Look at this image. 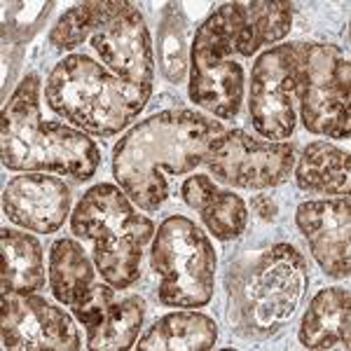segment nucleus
<instances>
[{
	"label": "nucleus",
	"mask_w": 351,
	"mask_h": 351,
	"mask_svg": "<svg viewBox=\"0 0 351 351\" xmlns=\"http://www.w3.org/2000/svg\"><path fill=\"white\" fill-rule=\"evenodd\" d=\"M225 127L195 110H164L138 122L112 150V176L134 204L157 211L169 197L167 176L199 167L206 148Z\"/></svg>",
	"instance_id": "f257e3e1"
},
{
	"label": "nucleus",
	"mask_w": 351,
	"mask_h": 351,
	"mask_svg": "<svg viewBox=\"0 0 351 351\" xmlns=\"http://www.w3.org/2000/svg\"><path fill=\"white\" fill-rule=\"evenodd\" d=\"M43 84L36 73L19 82L3 108L0 157L12 171H52L89 180L101 164L99 145L80 129L45 122L40 115Z\"/></svg>",
	"instance_id": "f03ea898"
},
{
	"label": "nucleus",
	"mask_w": 351,
	"mask_h": 351,
	"mask_svg": "<svg viewBox=\"0 0 351 351\" xmlns=\"http://www.w3.org/2000/svg\"><path fill=\"white\" fill-rule=\"evenodd\" d=\"M71 230L82 241H92L101 279L117 291L141 276L143 251L155 237V223L136 213L127 192L110 183L84 192L71 213Z\"/></svg>",
	"instance_id": "7ed1b4c3"
},
{
	"label": "nucleus",
	"mask_w": 351,
	"mask_h": 351,
	"mask_svg": "<svg viewBox=\"0 0 351 351\" xmlns=\"http://www.w3.org/2000/svg\"><path fill=\"white\" fill-rule=\"evenodd\" d=\"M45 101L59 117L96 136L120 134L148 104L87 54H71L54 66Z\"/></svg>",
	"instance_id": "20e7f679"
},
{
	"label": "nucleus",
	"mask_w": 351,
	"mask_h": 351,
	"mask_svg": "<svg viewBox=\"0 0 351 351\" xmlns=\"http://www.w3.org/2000/svg\"><path fill=\"white\" fill-rule=\"evenodd\" d=\"M307 260L291 243L267 248L230 286V319L243 337L265 339L295 314L309 286Z\"/></svg>",
	"instance_id": "39448f33"
},
{
	"label": "nucleus",
	"mask_w": 351,
	"mask_h": 351,
	"mask_svg": "<svg viewBox=\"0 0 351 351\" xmlns=\"http://www.w3.org/2000/svg\"><path fill=\"white\" fill-rule=\"evenodd\" d=\"M150 265L160 276L157 300L164 307L208 304L216 286V251L206 232L185 216H169L152 237Z\"/></svg>",
	"instance_id": "423d86ee"
},
{
	"label": "nucleus",
	"mask_w": 351,
	"mask_h": 351,
	"mask_svg": "<svg viewBox=\"0 0 351 351\" xmlns=\"http://www.w3.org/2000/svg\"><path fill=\"white\" fill-rule=\"evenodd\" d=\"M351 64L335 45H304L298 104L304 129L328 138H349Z\"/></svg>",
	"instance_id": "0eeeda50"
},
{
	"label": "nucleus",
	"mask_w": 351,
	"mask_h": 351,
	"mask_svg": "<svg viewBox=\"0 0 351 351\" xmlns=\"http://www.w3.org/2000/svg\"><path fill=\"white\" fill-rule=\"evenodd\" d=\"M190 99L195 106L232 120L243 104V71L218 14L197 28L190 49Z\"/></svg>",
	"instance_id": "6e6552de"
},
{
	"label": "nucleus",
	"mask_w": 351,
	"mask_h": 351,
	"mask_svg": "<svg viewBox=\"0 0 351 351\" xmlns=\"http://www.w3.org/2000/svg\"><path fill=\"white\" fill-rule=\"evenodd\" d=\"M304 43L276 45L258 56L251 71L248 115L265 138H288L295 132L300 61Z\"/></svg>",
	"instance_id": "1a4fd4ad"
},
{
	"label": "nucleus",
	"mask_w": 351,
	"mask_h": 351,
	"mask_svg": "<svg viewBox=\"0 0 351 351\" xmlns=\"http://www.w3.org/2000/svg\"><path fill=\"white\" fill-rule=\"evenodd\" d=\"M202 164L232 188L269 190L288 180L295 164V145L256 141L241 129H225L208 143Z\"/></svg>",
	"instance_id": "9d476101"
},
{
	"label": "nucleus",
	"mask_w": 351,
	"mask_h": 351,
	"mask_svg": "<svg viewBox=\"0 0 351 351\" xmlns=\"http://www.w3.org/2000/svg\"><path fill=\"white\" fill-rule=\"evenodd\" d=\"M101 61L143 101L150 99L155 56L141 10L127 0H108L106 14L89 38Z\"/></svg>",
	"instance_id": "9b49d317"
},
{
	"label": "nucleus",
	"mask_w": 351,
	"mask_h": 351,
	"mask_svg": "<svg viewBox=\"0 0 351 351\" xmlns=\"http://www.w3.org/2000/svg\"><path fill=\"white\" fill-rule=\"evenodd\" d=\"M3 347L21 351H77V326L61 307L38 295H3Z\"/></svg>",
	"instance_id": "f8f14e48"
},
{
	"label": "nucleus",
	"mask_w": 351,
	"mask_h": 351,
	"mask_svg": "<svg viewBox=\"0 0 351 351\" xmlns=\"http://www.w3.org/2000/svg\"><path fill=\"white\" fill-rule=\"evenodd\" d=\"M295 223L321 269L332 279H347L351 274L349 195L337 199L302 202L298 206Z\"/></svg>",
	"instance_id": "ddd939ff"
},
{
	"label": "nucleus",
	"mask_w": 351,
	"mask_h": 351,
	"mask_svg": "<svg viewBox=\"0 0 351 351\" xmlns=\"http://www.w3.org/2000/svg\"><path fill=\"white\" fill-rule=\"evenodd\" d=\"M75 319L84 326L87 347L94 351L129 349L138 339L145 319V300L138 295L120 298L110 284H96L94 293L80 307H73Z\"/></svg>",
	"instance_id": "4468645a"
},
{
	"label": "nucleus",
	"mask_w": 351,
	"mask_h": 351,
	"mask_svg": "<svg viewBox=\"0 0 351 351\" xmlns=\"http://www.w3.org/2000/svg\"><path fill=\"white\" fill-rule=\"evenodd\" d=\"M3 211L19 228L49 234L59 230L71 213V188L56 176L26 171L5 185Z\"/></svg>",
	"instance_id": "2eb2a0df"
},
{
	"label": "nucleus",
	"mask_w": 351,
	"mask_h": 351,
	"mask_svg": "<svg viewBox=\"0 0 351 351\" xmlns=\"http://www.w3.org/2000/svg\"><path fill=\"white\" fill-rule=\"evenodd\" d=\"M234 54L253 56L265 45H274L291 33L293 5L286 0L225 3L216 10Z\"/></svg>",
	"instance_id": "dca6fc26"
},
{
	"label": "nucleus",
	"mask_w": 351,
	"mask_h": 351,
	"mask_svg": "<svg viewBox=\"0 0 351 351\" xmlns=\"http://www.w3.org/2000/svg\"><path fill=\"white\" fill-rule=\"evenodd\" d=\"M351 293L349 288H324L314 295L300 326L304 349L351 347Z\"/></svg>",
	"instance_id": "f3484780"
},
{
	"label": "nucleus",
	"mask_w": 351,
	"mask_h": 351,
	"mask_svg": "<svg viewBox=\"0 0 351 351\" xmlns=\"http://www.w3.org/2000/svg\"><path fill=\"white\" fill-rule=\"evenodd\" d=\"M185 204L195 211L216 239H237L248 223V208L239 195L230 190H220L211 176H190L180 188Z\"/></svg>",
	"instance_id": "a211bd4d"
},
{
	"label": "nucleus",
	"mask_w": 351,
	"mask_h": 351,
	"mask_svg": "<svg viewBox=\"0 0 351 351\" xmlns=\"http://www.w3.org/2000/svg\"><path fill=\"white\" fill-rule=\"evenodd\" d=\"M218 342V326L199 311H171L152 324L136 339L141 351H206Z\"/></svg>",
	"instance_id": "6ab92c4d"
},
{
	"label": "nucleus",
	"mask_w": 351,
	"mask_h": 351,
	"mask_svg": "<svg viewBox=\"0 0 351 351\" xmlns=\"http://www.w3.org/2000/svg\"><path fill=\"white\" fill-rule=\"evenodd\" d=\"M96 288V269L84 248L73 239H59L49 248V291L64 307H80Z\"/></svg>",
	"instance_id": "aec40b11"
},
{
	"label": "nucleus",
	"mask_w": 351,
	"mask_h": 351,
	"mask_svg": "<svg viewBox=\"0 0 351 351\" xmlns=\"http://www.w3.org/2000/svg\"><path fill=\"white\" fill-rule=\"evenodd\" d=\"M3 248V295H31L45 286L43 246L36 237L16 230H0Z\"/></svg>",
	"instance_id": "412c9836"
},
{
	"label": "nucleus",
	"mask_w": 351,
	"mask_h": 351,
	"mask_svg": "<svg viewBox=\"0 0 351 351\" xmlns=\"http://www.w3.org/2000/svg\"><path fill=\"white\" fill-rule=\"evenodd\" d=\"M295 183L309 195H342L351 190L349 152L326 141H316L304 148L295 167Z\"/></svg>",
	"instance_id": "4be33fe9"
},
{
	"label": "nucleus",
	"mask_w": 351,
	"mask_h": 351,
	"mask_svg": "<svg viewBox=\"0 0 351 351\" xmlns=\"http://www.w3.org/2000/svg\"><path fill=\"white\" fill-rule=\"evenodd\" d=\"M106 8H108V0H94V3H80L71 8L56 21V26L49 33V43L59 49H73L89 40L101 16L106 14Z\"/></svg>",
	"instance_id": "5701e85b"
},
{
	"label": "nucleus",
	"mask_w": 351,
	"mask_h": 351,
	"mask_svg": "<svg viewBox=\"0 0 351 351\" xmlns=\"http://www.w3.org/2000/svg\"><path fill=\"white\" fill-rule=\"evenodd\" d=\"M162 68L171 82H180L185 75V45H183V26L171 24L167 16L162 31Z\"/></svg>",
	"instance_id": "b1692460"
},
{
	"label": "nucleus",
	"mask_w": 351,
	"mask_h": 351,
	"mask_svg": "<svg viewBox=\"0 0 351 351\" xmlns=\"http://www.w3.org/2000/svg\"><path fill=\"white\" fill-rule=\"evenodd\" d=\"M251 206L263 220H274L276 213H279V208H276V204L269 195H256L251 199Z\"/></svg>",
	"instance_id": "393cba45"
}]
</instances>
